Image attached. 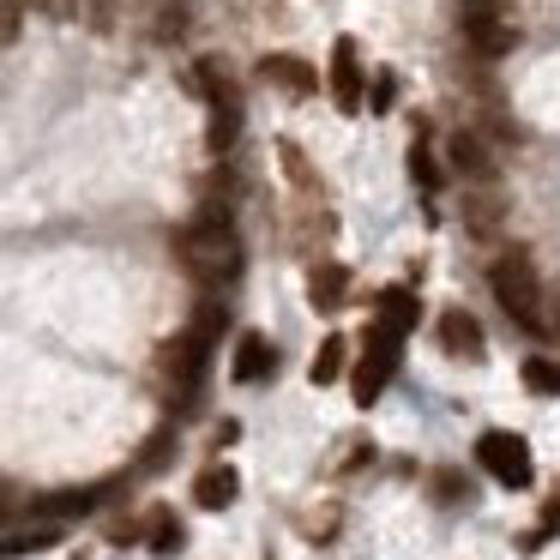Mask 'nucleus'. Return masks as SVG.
Here are the masks:
<instances>
[{"label": "nucleus", "instance_id": "obj_11", "mask_svg": "<svg viewBox=\"0 0 560 560\" xmlns=\"http://www.w3.org/2000/svg\"><path fill=\"white\" fill-rule=\"evenodd\" d=\"M103 500V488H61V494H43L37 506V518H79V512H91Z\"/></svg>", "mask_w": 560, "mask_h": 560}, {"label": "nucleus", "instance_id": "obj_15", "mask_svg": "<svg viewBox=\"0 0 560 560\" xmlns=\"http://www.w3.org/2000/svg\"><path fill=\"white\" fill-rule=\"evenodd\" d=\"M194 79H199V97H211V103H235V79H230V67H223L218 55H206V61L194 67Z\"/></svg>", "mask_w": 560, "mask_h": 560}, {"label": "nucleus", "instance_id": "obj_5", "mask_svg": "<svg viewBox=\"0 0 560 560\" xmlns=\"http://www.w3.org/2000/svg\"><path fill=\"white\" fill-rule=\"evenodd\" d=\"M476 464H482L500 488H530V476H536L530 446H524L518 434H482L476 440Z\"/></svg>", "mask_w": 560, "mask_h": 560}, {"label": "nucleus", "instance_id": "obj_31", "mask_svg": "<svg viewBox=\"0 0 560 560\" xmlns=\"http://www.w3.org/2000/svg\"><path fill=\"white\" fill-rule=\"evenodd\" d=\"M542 524H560V488L548 494V506H542Z\"/></svg>", "mask_w": 560, "mask_h": 560}, {"label": "nucleus", "instance_id": "obj_19", "mask_svg": "<svg viewBox=\"0 0 560 560\" xmlns=\"http://www.w3.org/2000/svg\"><path fill=\"white\" fill-rule=\"evenodd\" d=\"M343 355H350V343H343V338H326V343H319L314 368H307V374H314V386H331V380L343 374Z\"/></svg>", "mask_w": 560, "mask_h": 560}, {"label": "nucleus", "instance_id": "obj_24", "mask_svg": "<svg viewBox=\"0 0 560 560\" xmlns=\"http://www.w3.org/2000/svg\"><path fill=\"white\" fill-rule=\"evenodd\" d=\"M55 536H61L55 524H43V530H13V536H7V555H25V548H49Z\"/></svg>", "mask_w": 560, "mask_h": 560}, {"label": "nucleus", "instance_id": "obj_14", "mask_svg": "<svg viewBox=\"0 0 560 560\" xmlns=\"http://www.w3.org/2000/svg\"><path fill=\"white\" fill-rule=\"evenodd\" d=\"M416 319H422V302H416V290H386L380 295V326H392V331H416Z\"/></svg>", "mask_w": 560, "mask_h": 560}, {"label": "nucleus", "instance_id": "obj_4", "mask_svg": "<svg viewBox=\"0 0 560 560\" xmlns=\"http://www.w3.org/2000/svg\"><path fill=\"white\" fill-rule=\"evenodd\" d=\"M398 355H404V331H392V326L368 331V350H362L355 380H350V392H355V404H362V410L380 398V392H386V380L398 374Z\"/></svg>", "mask_w": 560, "mask_h": 560}, {"label": "nucleus", "instance_id": "obj_16", "mask_svg": "<svg viewBox=\"0 0 560 560\" xmlns=\"http://www.w3.org/2000/svg\"><path fill=\"white\" fill-rule=\"evenodd\" d=\"M470 37H476V49H482V55H506L512 43H518V37H512V25H500L494 13H470Z\"/></svg>", "mask_w": 560, "mask_h": 560}, {"label": "nucleus", "instance_id": "obj_7", "mask_svg": "<svg viewBox=\"0 0 560 560\" xmlns=\"http://www.w3.org/2000/svg\"><path fill=\"white\" fill-rule=\"evenodd\" d=\"M440 350L446 355H464V362H482V326H476L470 314H464V307H446V314H440Z\"/></svg>", "mask_w": 560, "mask_h": 560}, {"label": "nucleus", "instance_id": "obj_12", "mask_svg": "<svg viewBox=\"0 0 560 560\" xmlns=\"http://www.w3.org/2000/svg\"><path fill=\"white\" fill-rule=\"evenodd\" d=\"M446 158H452V170L470 175V182H488V175H494V163H488V151H482V139H476V133H452Z\"/></svg>", "mask_w": 560, "mask_h": 560}, {"label": "nucleus", "instance_id": "obj_3", "mask_svg": "<svg viewBox=\"0 0 560 560\" xmlns=\"http://www.w3.org/2000/svg\"><path fill=\"white\" fill-rule=\"evenodd\" d=\"M206 350H211V343L199 338L194 326L158 350V380H163V392H170V404H187V398L199 392V374H206Z\"/></svg>", "mask_w": 560, "mask_h": 560}, {"label": "nucleus", "instance_id": "obj_30", "mask_svg": "<svg viewBox=\"0 0 560 560\" xmlns=\"http://www.w3.org/2000/svg\"><path fill=\"white\" fill-rule=\"evenodd\" d=\"M37 7H43L49 19H73V13H79V0H37Z\"/></svg>", "mask_w": 560, "mask_h": 560}, {"label": "nucleus", "instance_id": "obj_1", "mask_svg": "<svg viewBox=\"0 0 560 560\" xmlns=\"http://www.w3.org/2000/svg\"><path fill=\"white\" fill-rule=\"evenodd\" d=\"M182 266L194 271L199 283H223L242 271V242H235V218H230V194H206L199 218L187 223L182 235Z\"/></svg>", "mask_w": 560, "mask_h": 560}, {"label": "nucleus", "instance_id": "obj_13", "mask_svg": "<svg viewBox=\"0 0 560 560\" xmlns=\"http://www.w3.org/2000/svg\"><path fill=\"white\" fill-rule=\"evenodd\" d=\"M343 295H350V271L343 266H314V278H307V302L314 307H343Z\"/></svg>", "mask_w": 560, "mask_h": 560}, {"label": "nucleus", "instance_id": "obj_22", "mask_svg": "<svg viewBox=\"0 0 560 560\" xmlns=\"http://www.w3.org/2000/svg\"><path fill=\"white\" fill-rule=\"evenodd\" d=\"M235 133H242V103H218V115H211V151H230Z\"/></svg>", "mask_w": 560, "mask_h": 560}, {"label": "nucleus", "instance_id": "obj_10", "mask_svg": "<svg viewBox=\"0 0 560 560\" xmlns=\"http://www.w3.org/2000/svg\"><path fill=\"white\" fill-rule=\"evenodd\" d=\"M235 488H242V476L230 470V464H211V470H199V482H194V500L206 512H223L235 500Z\"/></svg>", "mask_w": 560, "mask_h": 560}, {"label": "nucleus", "instance_id": "obj_17", "mask_svg": "<svg viewBox=\"0 0 560 560\" xmlns=\"http://www.w3.org/2000/svg\"><path fill=\"white\" fill-rule=\"evenodd\" d=\"M464 223H470V230H500V199L488 194V187H464Z\"/></svg>", "mask_w": 560, "mask_h": 560}, {"label": "nucleus", "instance_id": "obj_25", "mask_svg": "<svg viewBox=\"0 0 560 560\" xmlns=\"http://www.w3.org/2000/svg\"><path fill=\"white\" fill-rule=\"evenodd\" d=\"M470 488H464V476L458 470H434V500L440 506H452V500H464Z\"/></svg>", "mask_w": 560, "mask_h": 560}, {"label": "nucleus", "instance_id": "obj_20", "mask_svg": "<svg viewBox=\"0 0 560 560\" xmlns=\"http://www.w3.org/2000/svg\"><path fill=\"white\" fill-rule=\"evenodd\" d=\"M524 386H530L536 398H560V362H548V355H530V362H524Z\"/></svg>", "mask_w": 560, "mask_h": 560}, {"label": "nucleus", "instance_id": "obj_21", "mask_svg": "<svg viewBox=\"0 0 560 560\" xmlns=\"http://www.w3.org/2000/svg\"><path fill=\"white\" fill-rule=\"evenodd\" d=\"M278 158H283V170H290V182L302 187V194H319V175H314V163L302 158V145H295V139H283Z\"/></svg>", "mask_w": 560, "mask_h": 560}, {"label": "nucleus", "instance_id": "obj_9", "mask_svg": "<svg viewBox=\"0 0 560 560\" xmlns=\"http://www.w3.org/2000/svg\"><path fill=\"white\" fill-rule=\"evenodd\" d=\"M271 368H278V350H271L259 331H247V338L235 343V380H242V386H259Z\"/></svg>", "mask_w": 560, "mask_h": 560}, {"label": "nucleus", "instance_id": "obj_29", "mask_svg": "<svg viewBox=\"0 0 560 560\" xmlns=\"http://www.w3.org/2000/svg\"><path fill=\"white\" fill-rule=\"evenodd\" d=\"M392 103H398V79H392V73H380V79H374V115H386Z\"/></svg>", "mask_w": 560, "mask_h": 560}, {"label": "nucleus", "instance_id": "obj_8", "mask_svg": "<svg viewBox=\"0 0 560 560\" xmlns=\"http://www.w3.org/2000/svg\"><path fill=\"white\" fill-rule=\"evenodd\" d=\"M259 79H266V85H290L295 97H307V91L319 85V73L302 55H266V61H259Z\"/></svg>", "mask_w": 560, "mask_h": 560}, {"label": "nucleus", "instance_id": "obj_2", "mask_svg": "<svg viewBox=\"0 0 560 560\" xmlns=\"http://www.w3.org/2000/svg\"><path fill=\"white\" fill-rule=\"evenodd\" d=\"M488 283H494V302L506 307V314L518 319V326L542 331V283H536L530 259H524V254H506V259H494V271H488Z\"/></svg>", "mask_w": 560, "mask_h": 560}, {"label": "nucleus", "instance_id": "obj_26", "mask_svg": "<svg viewBox=\"0 0 560 560\" xmlns=\"http://www.w3.org/2000/svg\"><path fill=\"white\" fill-rule=\"evenodd\" d=\"M410 175H416L422 187H440V170H434V158H428V145H422V139L410 145Z\"/></svg>", "mask_w": 560, "mask_h": 560}, {"label": "nucleus", "instance_id": "obj_23", "mask_svg": "<svg viewBox=\"0 0 560 560\" xmlns=\"http://www.w3.org/2000/svg\"><path fill=\"white\" fill-rule=\"evenodd\" d=\"M175 452V428H158V434L145 440V452H139V470H163Z\"/></svg>", "mask_w": 560, "mask_h": 560}, {"label": "nucleus", "instance_id": "obj_18", "mask_svg": "<svg viewBox=\"0 0 560 560\" xmlns=\"http://www.w3.org/2000/svg\"><path fill=\"white\" fill-rule=\"evenodd\" d=\"M145 524H151V530H145V542L158 548V555H175V548H182V518H175L170 506H158Z\"/></svg>", "mask_w": 560, "mask_h": 560}, {"label": "nucleus", "instance_id": "obj_28", "mask_svg": "<svg viewBox=\"0 0 560 560\" xmlns=\"http://www.w3.org/2000/svg\"><path fill=\"white\" fill-rule=\"evenodd\" d=\"M194 331H199L206 343H218V331H223V307H218V302H206V307L194 314Z\"/></svg>", "mask_w": 560, "mask_h": 560}, {"label": "nucleus", "instance_id": "obj_27", "mask_svg": "<svg viewBox=\"0 0 560 560\" xmlns=\"http://www.w3.org/2000/svg\"><path fill=\"white\" fill-rule=\"evenodd\" d=\"M19 25H25V0H0V43H19Z\"/></svg>", "mask_w": 560, "mask_h": 560}, {"label": "nucleus", "instance_id": "obj_6", "mask_svg": "<svg viewBox=\"0 0 560 560\" xmlns=\"http://www.w3.org/2000/svg\"><path fill=\"white\" fill-rule=\"evenodd\" d=\"M331 97H338L343 115H362V103H368L362 61H355V37H338V49H331Z\"/></svg>", "mask_w": 560, "mask_h": 560}, {"label": "nucleus", "instance_id": "obj_32", "mask_svg": "<svg viewBox=\"0 0 560 560\" xmlns=\"http://www.w3.org/2000/svg\"><path fill=\"white\" fill-rule=\"evenodd\" d=\"M464 7H470V13H494V0H464Z\"/></svg>", "mask_w": 560, "mask_h": 560}]
</instances>
